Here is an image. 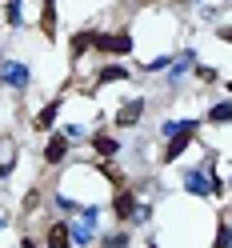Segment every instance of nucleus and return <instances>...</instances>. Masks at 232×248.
<instances>
[{"instance_id":"obj_3","label":"nucleus","mask_w":232,"mask_h":248,"mask_svg":"<svg viewBox=\"0 0 232 248\" xmlns=\"http://www.w3.org/2000/svg\"><path fill=\"white\" fill-rule=\"evenodd\" d=\"M0 76H4V84H12L16 92L28 88V68L20 64V60H4V68H0Z\"/></svg>"},{"instance_id":"obj_14","label":"nucleus","mask_w":232,"mask_h":248,"mask_svg":"<svg viewBox=\"0 0 232 248\" xmlns=\"http://www.w3.org/2000/svg\"><path fill=\"white\" fill-rule=\"evenodd\" d=\"M92 144H96V152H100L104 160H108V156H116V152H120V144L112 140V136H104V132H100V136H96V140H92Z\"/></svg>"},{"instance_id":"obj_12","label":"nucleus","mask_w":232,"mask_h":248,"mask_svg":"<svg viewBox=\"0 0 232 248\" xmlns=\"http://www.w3.org/2000/svg\"><path fill=\"white\" fill-rule=\"evenodd\" d=\"M40 28H44V36H56V0H44V20H40Z\"/></svg>"},{"instance_id":"obj_16","label":"nucleus","mask_w":232,"mask_h":248,"mask_svg":"<svg viewBox=\"0 0 232 248\" xmlns=\"http://www.w3.org/2000/svg\"><path fill=\"white\" fill-rule=\"evenodd\" d=\"M192 60H196V52H184V56H176V60H172V68H168V76L188 72V68H192Z\"/></svg>"},{"instance_id":"obj_6","label":"nucleus","mask_w":232,"mask_h":248,"mask_svg":"<svg viewBox=\"0 0 232 248\" xmlns=\"http://www.w3.org/2000/svg\"><path fill=\"white\" fill-rule=\"evenodd\" d=\"M56 116H60V100H52V104H44V108H40L36 120H32V128H36V132H48Z\"/></svg>"},{"instance_id":"obj_24","label":"nucleus","mask_w":232,"mask_h":248,"mask_svg":"<svg viewBox=\"0 0 232 248\" xmlns=\"http://www.w3.org/2000/svg\"><path fill=\"white\" fill-rule=\"evenodd\" d=\"M152 248H156V244H152Z\"/></svg>"},{"instance_id":"obj_8","label":"nucleus","mask_w":232,"mask_h":248,"mask_svg":"<svg viewBox=\"0 0 232 248\" xmlns=\"http://www.w3.org/2000/svg\"><path fill=\"white\" fill-rule=\"evenodd\" d=\"M64 156H68V136H52L48 148H44V160H48V164H60Z\"/></svg>"},{"instance_id":"obj_23","label":"nucleus","mask_w":232,"mask_h":248,"mask_svg":"<svg viewBox=\"0 0 232 248\" xmlns=\"http://www.w3.org/2000/svg\"><path fill=\"white\" fill-rule=\"evenodd\" d=\"M228 92H232V84H228Z\"/></svg>"},{"instance_id":"obj_11","label":"nucleus","mask_w":232,"mask_h":248,"mask_svg":"<svg viewBox=\"0 0 232 248\" xmlns=\"http://www.w3.org/2000/svg\"><path fill=\"white\" fill-rule=\"evenodd\" d=\"M112 208H116V216H120V220H128V216H136V196L124 188V192L116 196V204H112Z\"/></svg>"},{"instance_id":"obj_10","label":"nucleus","mask_w":232,"mask_h":248,"mask_svg":"<svg viewBox=\"0 0 232 248\" xmlns=\"http://www.w3.org/2000/svg\"><path fill=\"white\" fill-rule=\"evenodd\" d=\"M192 136H196V132H180V136H172V140H168V148H164V160H176L180 152L192 144Z\"/></svg>"},{"instance_id":"obj_15","label":"nucleus","mask_w":232,"mask_h":248,"mask_svg":"<svg viewBox=\"0 0 232 248\" xmlns=\"http://www.w3.org/2000/svg\"><path fill=\"white\" fill-rule=\"evenodd\" d=\"M108 80H128V68H120V64L100 68V84H108Z\"/></svg>"},{"instance_id":"obj_22","label":"nucleus","mask_w":232,"mask_h":248,"mask_svg":"<svg viewBox=\"0 0 232 248\" xmlns=\"http://www.w3.org/2000/svg\"><path fill=\"white\" fill-rule=\"evenodd\" d=\"M228 248H232V220H228Z\"/></svg>"},{"instance_id":"obj_19","label":"nucleus","mask_w":232,"mask_h":248,"mask_svg":"<svg viewBox=\"0 0 232 248\" xmlns=\"http://www.w3.org/2000/svg\"><path fill=\"white\" fill-rule=\"evenodd\" d=\"M124 244H128L124 232H116V236H104V248H124Z\"/></svg>"},{"instance_id":"obj_1","label":"nucleus","mask_w":232,"mask_h":248,"mask_svg":"<svg viewBox=\"0 0 232 248\" xmlns=\"http://www.w3.org/2000/svg\"><path fill=\"white\" fill-rule=\"evenodd\" d=\"M68 232H72V240H76V244H88L92 236H96V208H84V212H80V220H72V224H68Z\"/></svg>"},{"instance_id":"obj_21","label":"nucleus","mask_w":232,"mask_h":248,"mask_svg":"<svg viewBox=\"0 0 232 248\" xmlns=\"http://www.w3.org/2000/svg\"><path fill=\"white\" fill-rule=\"evenodd\" d=\"M216 36H220L224 44H232V24H228V28H216Z\"/></svg>"},{"instance_id":"obj_7","label":"nucleus","mask_w":232,"mask_h":248,"mask_svg":"<svg viewBox=\"0 0 232 248\" xmlns=\"http://www.w3.org/2000/svg\"><path fill=\"white\" fill-rule=\"evenodd\" d=\"M196 128H200V120H164L160 124L164 140H172V136H180V132H196Z\"/></svg>"},{"instance_id":"obj_18","label":"nucleus","mask_w":232,"mask_h":248,"mask_svg":"<svg viewBox=\"0 0 232 248\" xmlns=\"http://www.w3.org/2000/svg\"><path fill=\"white\" fill-rule=\"evenodd\" d=\"M88 44H92V32H80V36L72 40V56H80V52L88 48Z\"/></svg>"},{"instance_id":"obj_13","label":"nucleus","mask_w":232,"mask_h":248,"mask_svg":"<svg viewBox=\"0 0 232 248\" xmlns=\"http://www.w3.org/2000/svg\"><path fill=\"white\" fill-rule=\"evenodd\" d=\"M208 120H212V124H228V120H232V100H220V104H212Z\"/></svg>"},{"instance_id":"obj_20","label":"nucleus","mask_w":232,"mask_h":248,"mask_svg":"<svg viewBox=\"0 0 232 248\" xmlns=\"http://www.w3.org/2000/svg\"><path fill=\"white\" fill-rule=\"evenodd\" d=\"M64 136H68V140H80V136H84V128H80V124H68V128H64Z\"/></svg>"},{"instance_id":"obj_17","label":"nucleus","mask_w":232,"mask_h":248,"mask_svg":"<svg viewBox=\"0 0 232 248\" xmlns=\"http://www.w3.org/2000/svg\"><path fill=\"white\" fill-rule=\"evenodd\" d=\"M4 20L8 24H20V0H8V4H4Z\"/></svg>"},{"instance_id":"obj_4","label":"nucleus","mask_w":232,"mask_h":248,"mask_svg":"<svg viewBox=\"0 0 232 248\" xmlns=\"http://www.w3.org/2000/svg\"><path fill=\"white\" fill-rule=\"evenodd\" d=\"M184 188H188L192 196H212V180L192 168V172H184Z\"/></svg>"},{"instance_id":"obj_9","label":"nucleus","mask_w":232,"mask_h":248,"mask_svg":"<svg viewBox=\"0 0 232 248\" xmlns=\"http://www.w3.org/2000/svg\"><path fill=\"white\" fill-rule=\"evenodd\" d=\"M68 240H72L68 224H64V220H56V224L48 228V248H68Z\"/></svg>"},{"instance_id":"obj_2","label":"nucleus","mask_w":232,"mask_h":248,"mask_svg":"<svg viewBox=\"0 0 232 248\" xmlns=\"http://www.w3.org/2000/svg\"><path fill=\"white\" fill-rule=\"evenodd\" d=\"M92 44H96L100 52H116V56H124V52H132V36H128V32H116V36L92 32Z\"/></svg>"},{"instance_id":"obj_5","label":"nucleus","mask_w":232,"mask_h":248,"mask_svg":"<svg viewBox=\"0 0 232 248\" xmlns=\"http://www.w3.org/2000/svg\"><path fill=\"white\" fill-rule=\"evenodd\" d=\"M140 112H144V100L136 96V100H128V104H124V108L116 112V124H124V128H132V124L140 120Z\"/></svg>"}]
</instances>
